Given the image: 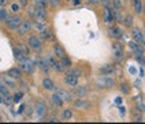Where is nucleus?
Instances as JSON below:
<instances>
[{"label":"nucleus","instance_id":"nucleus-22","mask_svg":"<svg viewBox=\"0 0 145 124\" xmlns=\"http://www.w3.org/2000/svg\"><path fill=\"white\" fill-rule=\"evenodd\" d=\"M54 54H55V57H58V58H62L66 55V51H64V48L62 46H59V44H55L54 46Z\"/></svg>","mask_w":145,"mask_h":124},{"label":"nucleus","instance_id":"nucleus-32","mask_svg":"<svg viewBox=\"0 0 145 124\" xmlns=\"http://www.w3.org/2000/svg\"><path fill=\"white\" fill-rule=\"evenodd\" d=\"M67 75H72V76H77V77H79V76L82 75V70L81 69H70L67 72Z\"/></svg>","mask_w":145,"mask_h":124},{"label":"nucleus","instance_id":"nucleus-18","mask_svg":"<svg viewBox=\"0 0 145 124\" xmlns=\"http://www.w3.org/2000/svg\"><path fill=\"white\" fill-rule=\"evenodd\" d=\"M7 75L11 76V77L15 79V80H19V79H21V76H22V70L19 69V68H11V69L7 72Z\"/></svg>","mask_w":145,"mask_h":124},{"label":"nucleus","instance_id":"nucleus-11","mask_svg":"<svg viewBox=\"0 0 145 124\" xmlns=\"http://www.w3.org/2000/svg\"><path fill=\"white\" fill-rule=\"evenodd\" d=\"M99 73L103 75V76H111V75L115 73V66L111 65V63H107V65H104V66H100Z\"/></svg>","mask_w":145,"mask_h":124},{"label":"nucleus","instance_id":"nucleus-35","mask_svg":"<svg viewBox=\"0 0 145 124\" xmlns=\"http://www.w3.org/2000/svg\"><path fill=\"white\" fill-rule=\"evenodd\" d=\"M48 0H34V4L36 6H40V7H47L48 6Z\"/></svg>","mask_w":145,"mask_h":124},{"label":"nucleus","instance_id":"nucleus-53","mask_svg":"<svg viewBox=\"0 0 145 124\" xmlns=\"http://www.w3.org/2000/svg\"><path fill=\"white\" fill-rule=\"evenodd\" d=\"M142 44L145 46V35H144V37H142Z\"/></svg>","mask_w":145,"mask_h":124},{"label":"nucleus","instance_id":"nucleus-39","mask_svg":"<svg viewBox=\"0 0 145 124\" xmlns=\"http://www.w3.org/2000/svg\"><path fill=\"white\" fill-rule=\"evenodd\" d=\"M13 98H14V102H15V103H18V102L23 98V93H22V91H21V93H17Z\"/></svg>","mask_w":145,"mask_h":124},{"label":"nucleus","instance_id":"nucleus-16","mask_svg":"<svg viewBox=\"0 0 145 124\" xmlns=\"http://www.w3.org/2000/svg\"><path fill=\"white\" fill-rule=\"evenodd\" d=\"M64 83L70 87H75V86H78V77L77 76H72V75H66Z\"/></svg>","mask_w":145,"mask_h":124},{"label":"nucleus","instance_id":"nucleus-7","mask_svg":"<svg viewBox=\"0 0 145 124\" xmlns=\"http://www.w3.org/2000/svg\"><path fill=\"white\" fill-rule=\"evenodd\" d=\"M45 112H47L45 103L43 101H37V103H36V106H34V114H36V117H37V120H41V117L45 114Z\"/></svg>","mask_w":145,"mask_h":124},{"label":"nucleus","instance_id":"nucleus-46","mask_svg":"<svg viewBox=\"0 0 145 124\" xmlns=\"http://www.w3.org/2000/svg\"><path fill=\"white\" fill-rule=\"evenodd\" d=\"M19 3H21L22 7H26L27 6V0H19Z\"/></svg>","mask_w":145,"mask_h":124},{"label":"nucleus","instance_id":"nucleus-55","mask_svg":"<svg viewBox=\"0 0 145 124\" xmlns=\"http://www.w3.org/2000/svg\"><path fill=\"white\" fill-rule=\"evenodd\" d=\"M0 120H2V119H0Z\"/></svg>","mask_w":145,"mask_h":124},{"label":"nucleus","instance_id":"nucleus-9","mask_svg":"<svg viewBox=\"0 0 145 124\" xmlns=\"http://www.w3.org/2000/svg\"><path fill=\"white\" fill-rule=\"evenodd\" d=\"M17 30H18L19 36H25L26 33H29L32 30V22L30 21H22V23L19 25V28Z\"/></svg>","mask_w":145,"mask_h":124},{"label":"nucleus","instance_id":"nucleus-52","mask_svg":"<svg viewBox=\"0 0 145 124\" xmlns=\"http://www.w3.org/2000/svg\"><path fill=\"white\" fill-rule=\"evenodd\" d=\"M119 110H120V113H125V110H126V109H125L123 106H119Z\"/></svg>","mask_w":145,"mask_h":124},{"label":"nucleus","instance_id":"nucleus-1","mask_svg":"<svg viewBox=\"0 0 145 124\" xmlns=\"http://www.w3.org/2000/svg\"><path fill=\"white\" fill-rule=\"evenodd\" d=\"M29 14L33 17L34 21H47V18H48V13H47L45 7H40L36 4L33 9L29 10Z\"/></svg>","mask_w":145,"mask_h":124},{"label":"nucleus","instance_id":"nucleus-45","mask_svg":"<svg viewBox=\"0 0 145 124\" xmlns=\"http://www.w3.org/2000/svg\"><path fill=\"white\" fill-rule=\"evenodd\" d=\"M7 3H8V0H0V7H4Z\"/></svg>","mask_w":145,"mask_h":124},{"label":"nucleus","instance_id":"nucleus-27","mask_svg":"<svg viewBox=\"0 0 145 124\" xmlns=\"http://www.w3.org/2000/svg\"><path fill=\"white\" fill-rule=\"evenodd\" d=\"M60 90V88H59ZM60 93H62V95H63V99L66 102H70V101H72V95L70 94V93H67V91H64V90H60Z\"/></svg>","mask_w":145,"mask_h":124},{"label":"nucleus","instance_id":"nucleus-28","mask_svg":"<svg viewBox=\"0 0 145 124\" xmlns=\"http://www.w3.org/2000/svg\"><path fill=\"white\" fill-rule=\"evenodd\" d=\"M52 68H54L56 72H64V70H66V69L63 68V65H62V62H60V61H59V62L55 61V63L52 65Z\"/></svg>","mask_w":145,"mask_h":124},{"label":"nucleus","instance_id":"nucleus-44","mask_svg":"<svg viewBox=\"0 0 145 124\" xmlns=\"http://www.w3.org/2000/svg\"><path fill=\"white\" fill-rule=\"evenodd\" d=\"M32 113H33V108H32V106H26L25 114H27V116H32Z\"/></svg>","mask_w":145,"mask_h":124},{"label":"nucleus","instance_id":"nucleus-30","mask_svg":"<svg viewBox=\"0 0 145 124\" xmlns=\"http://www.w3.org/2000/svg\"><path fill=\"white\" fill-rule=\"evenodd\" d=\"M134 58H136V61L141 63V65H145V57H144V54H134Z\"/></svg>","mask_w":145,"mask_h":124},{"label":"nucleus","instance_id":"nucleus-54","mask_svg":"<svg viewBox=\"0 0 145 124\" xmlns=\"http://www.w3.org/2000/svg\"><path fill=\"white\" fill-rule=\"evenodd\" d=\"M142 11H144V13H145V6L142 4Z\"/></svg>","mask_w":145,"mask_h":124},{"label":"nucleus","instance_id":"nucleus-12","mask_svg":"<svg viewBox=\"0 0 145 124\" xmlns=\"http://www.w3.org/2000/svg\"><path fill=\"white\" fill-rule=\"evenodd\" d=\"M55 90H56V93H54V94H52V97H51L52 98V102H54L56 106H62L63 102H64L63 95H62V93H60L59 88H56V87H55Z\"/></svg>","mask_w":145,"mask_h":124},{"label":"nucleus","instance_id":"nucleus-50","mask_svg":"<svg viewBox=\"0 0 145 124\" xmlns=\"http://www.w3.org/2000/svg\"><path fill=\"white\" fill-rule=\"evenodd\" d=\"M120 102H122V98H116V99H115V103H118V105H119Z\"/></svg>","mask_w":145,"mask_h":124},{"label":"nucleus","instance_id":"nucleus-13","mask_svg":"<svg viewBox=\"0 0 145 124\" xmlns=\"http://www.w3.org/2000/svg\"><path fill=\"white\" fill-rule=\"evenodd\" d=\"M129 47L134 51V54H144V47L141 46V43L136 42V40H131L129 42Z\"/></svg>","mask_w":145,"mask_h":124},{"label":"nucleus","instance_id":"nucleus-21","mask_svg":"<svg viewBox=\"0 0 145 124\" xmlns=\"http://www.w3.org/2000/svg\"><path fill=\"white\" fill-rule=\"evenodd\" d=\"M88 94V88L86 87H78V86H75V90H74V95H77L78 98H82V97H85V95Z\"/></svg>","mask_w":145,"mask_h":124},{"label":"nucleus","instance_id":"nucleus-25","mask_svg":"<svg viewBox=\"0 0 145 124\" xmlns=\"http://www.w3.org/2000/svg\"><path fill=\"white\" fill-rule=\"evenodd\" d=\"M60 62H62V65L64 69H70V66H71V59L67 57V55H64V57L60 58Z\"/></svg>","mask_w":145,"mask_h":124},{"label":"nucleus","instance_id":"nucleus-26","mask_svg":"<svg viewBox=\"0 0 145 124\" xmlns=\"http://www.w3.org/2000/svg\"><path fill=\"white\" fill-rule=\"evenodd\" d=\"M34 28L38 32H41L47 28V23H45V21H34Z\"/></svg>","mask_w":145,"mask_h":124},{"label":"nucleus","instance_id":"nucleus-38","mask_svg":"<svg viewBox=\"0 0 145 124\" xmlns=\"http://www.w3.org/2000/svg\"><path fill=\"white\" fill-rule=\"evenodd\" d=\"M123 23H125V26H131L133 25V17L131 15H127L126 19L123 21Z\"/></svg>","mask_w":145,"mask_h":124},{"label":"nucleus","instance_id":"nucleus-49","mask_svg":"<svg viewBox=\"0 0 145 124\" xmlns=\"http://www.w3.org/2000/svg\"><path fill=\"white\" fill-rule=\"evenodd\" d=\"M22 88H23V91H27V84H26V83H22Z\"/></svg>","mask_w":145,"mask_h":124},{"label":"nucleus","instance_id":"nucleus-17","mask_svg":"<svg viewBox=\"0 0 145 124\" xmlns=\"http://www.w3.org/2000/svg\"><path fill=\"white\" fill-rule=\"evenodd\" d=\"M13 53H14V57L18 62H22V61H25V59H27V55L23 54L19 47H15V48L13 50Z\"/></svg>","mask_w":145,"mask_h":124},{"label":"nucleus","instance_id":"nucleus-20","mask_svg":"<svg viewBox=\"0 0 145 124\" xmlns=\"http://www.w3.org/2000/svg\"><path fill=\"white\" fill-rule=\"evenodd\" d=\"M131 36H133V40H136V42H138L142 44V37H144V35L141 33V30L138 29V28H134V29L131 30Z\"/></svg>","mask_w":145,"mask_h":124},{"label":"nucleus","instance_id":"nucleus-15","mask_svg":"<svg viewBox=\"0 0 145 124\" xmlns=\"http://www.w3.org/2000/svg\"><path fill=\"white\" fill-rule=\"evenodd\" d=\"M74 108H77V109H89L90 102L85 101V99H82V98H78L74 101Z\"/></svg>","mask_w":145,"mask_h":124},{"label":"nucleus","instance_id":"nucleus-47","mask_svg":"<svg viewBox=\"0 0 145 124\" xmlns=\"http://www.w3.org/2000/svg\"><path fill=\"white\" fill-rule=\"evenodd\" d=\"M89 3H92V4H97V3L100 2V0H88Z\"/></svg>","mask_w":145,"mask_h":124},{"label":"nucleus","instance_id":"nucleus-34","mask_svg":"<svg viewBox=\"0 0 145 124\" xmlns=\"http://www.w3.org/2000/svg\"><path fill=\"white\" fill-rule=\"evenodd\" d=\"M18 47L21 48V51H22V53L25 54V55H27V57L30 55V48H29V47H26L25 44H19Z\"/></svg>","mask_w":145,"mask_h":124},{"label":"nucleus","instance_id":"nucleus-40","mask_svg":"<svg viewBox=\"0 0 145 124\" xmlns=\"http://www.w3.org/2000/svg\"><path fill=\"white\" fill-rule=\"evenodd\" d=\"M19 10H21V6H19L18 3H13V4H11V11H13V13H18Z\"/></svg>","mask_w":145,"mask_h":124},{"label":"nucleus","instance_id":"nucleus-14","mask_svg":"<svg viewBox=\"0 0 145 124\" xmlns=\"http://www.w3.org/2000/svg\"><path fill=\"white\" fill-rule=\"evenodd\" d=\"M108 35L114 39H120L123 36V32L119 26H111L110 29H108Z\"/></svg>","mask_w":145,"mask_h":124},{"label":"nucleus","instance_id":"nucleus-8","mask_svg":"<svg viewBox=\"0 0 145 124\" xmlns=\"http://www.w3.org/2000/svg\"><path fill=\"white\" fill-rule=\"evenodd\" d=\"M36 63H37V66L41 69V72H43L44 75L49 73L51 66H49V63H48V61H47L45 58H37V59H36Z\"/></svg>","mask_w":145,"mask_h":124},{"label":"nucleus","instance_id":"nucleus-10","mask_svg":"<svg viewBox=\"0 0 145 124\" xmlns=\"http://www.w3.org/2000/svg\"><path fill=\"white\" fill-rule=\"evenodd\" d=\"M112 51H114V58H115V59L120 61V59L123 58L125 53H123L122 44H119V43H114V44H112Z\"/></svg>","mask_w":145,"mask_h":124},{"label":"nucleus","instance_id":"nucleus-33","mask_svg":"<svg viewBox=\"0 0 145 124\" xmlns=\"http://www.w3.org/2000/svg\"><path fill=\"white\" fill-rule=\"evenodd\" d=\"M120 91H122L123 94H129V93H130V87H129L127 83H122V84H120Z\"/></svg>","mask_w":145,"mask_h":124},{"label":"nucleus","instance_id":"nucleus-29","mask_svg":"<svg viewBox=\"0 0 145 124\" xmlns=\"http://www.w3.org/2000/svg\"><path fill=\"white\" fill-rule=\"evenodd\" d=\"M71 117H72L71 109H66V110L63 112V114H62V119H63V120H66V121H67V120H70Z\"/></svg>","mask_w":145,"mask_h":124},{"label":"nucleus","instance_id":"nucleus-3","mask_svg":"<svg viewBox=\"0 0 145 124\" xmlns=\"http://www.w3.org/2000/svg\"><path fill=\"white\" fill-rule=\"evenodd\" d=\"M22 23V18L18 17V15H14V17H7L6 18V26L11 30H17L19 25Z\"/></svg>","mask_w":145,"mask_h":124},{"label":"nucleus","instance_id":"nucleus-51","mask_svg":"<svg viewBox=\"0 0 145 124\" xmlns=\"http://www.w3.org/2000/svg\"><path fill=\"white\" fill-rule=\"evenodd\" d=\"M81 2H82V0H72V3H74V4H79Z\"/></svg>","mask_w":145,"mask_h":124},{"label":"nucleus","instance_id":"nucleus-41","mask_svg":"<svg viewBox=\"0 0 145 124\" xmlns=\"http://www.w3.org/2000/svg\"><path fill=\"white\" fill-rule=\"evenodd\" d=\"M7 18V11L4 9H0V21H4Z\"/></svg>","mask_w":145,"mask_h":124},{"label":"nucleus","instance_id":"nucleus-5","mask_svg":"<svg viewBox=\"0 0 145 124\" xmlns=\"http://www.w3.org/2000/svg\"><path fill=\"white\" fill-rule=\"evenodd\" d=\"M36 65H37V63H36L34 61H30V59H25V61L19 62V69H21L22 72H26V73H33Z\"/></svg>","mask_w":145,"mask_h":124},{"label":"nucleus","instance_id":"nucleus-4","mask_svg":"<svg viewBox=\"0 0 145 124\" xmlns=\"http://www.w3.org/2000/svg\"><path fill=\"white\" fill-rule=\"evenodd\" d=\"M115 19H116L115 7L106 6V9H104V22H106V23H112Z\"/></svg>","mask_w":145,"mask_h":124},{"label":"nucleus","instance_id":"nucleus-31","mask_svg":"<svg viewBox=\"0 0 145 124\" xmlns=\"http://www.w3.org/2000/svg\"><path fill=\"white\" fill-rule=\"evenodd\" d=\"M4 83L8 87H14L15 86V79H13L11 76H8V77H4Z\"/></svg>","mask_w":145,"mask_h":124},{"label":"nucleus","instance_id":"nucleus-42","mask_svg":"<svg viewBox=\"0 0 145 124\" xmlns=\"http://www.w3.org/2000/svg\"><path fill=\"white\" fill-rule=\"evenodd\" d=\"M112 3H114V7H115L116 10L122 9V3H120V0H112Z\"/></svg>","mask_w":145,"mask_h":124},{"label":"nucleus","instance_id":"nucleus-19","mask_svg":"<svg viewBox=\"0 0 145 124\" xmlns=\"http://www.w3.org/2000/svg\"><path fill=\"white\" fill-rule=\"evenodd\" d=\"M52 32H51V29H48V28H45L44 30H41L40 32V39L43 40V42H48V40H52Z\"/></svg>","mask_w":145,"mask_h":124},{"label":"nucleus","instance_id":"nucleus-6","mask_svg":"<svg viewBox=\"0 0 145 124\" xmlns=\"http://www.w3.org/2000/svg\"><path fill=\"white\" fill-rule=\"evenodd\" d=\"M27 43H29V47L34 51H41L43 48V40L37 37V36H30L27 39Z\"/></svg>","mask_w":145,"mask_h":124},{"label":"nucleus","instance_id":"nucleus-36","mask_svg":"<svg viewBox=\"0 0 145 124\" xmlns=\"http://www.w3.org/2000/svg\"><path fill=\"white\" fill-rule=\"evenodd\" d=\"M11 102H14V98L11 97L8 93L4 94V103H6V105H11Z\"/></svg>","mask_w":145,"mask_h":124},{"label":"nucleus","instance_id":"nucleus-43","mask_svg":"<svg viewBox=\"0 0 145 124\" xmlns=\"http://www.w3.org/2000/svg\"><path fill=\"white\" fill-rule=\"evenodd\" d=\"M48 2H49V4L52 7H58L59 3H60V0H48Z\"/></svg>","mask_w":145,"mask_h":124},{"label":"nucleus","instance_id":"nucleus-24","mask_svg":"<svg viewBox=\"0 0 145 124\" xmlns=\"http://www.w3.org/2000/svg\"><path fill=\"white\" fill-rule=\"evenodd\" d=\"M133 9H134L136 14L142 13V3H141V0H133Z\"/></svg>","mask_w":145,"mask_h":124},{"label":"nucleus","instance_id":"nucleus-2","mask_svg":"<svg viewBox=\"0 0 145 124\" xmlns=\"http://www.w3.org/2000/svg\"><path fill=\"white\" fill-rule=\"evenodd\" d=\"M96 86L99 88H104V90H108V88H112L115 86V79H112L111 76H100V77L96 80Z\"/></svg>","mask_w":145,"mask_h":124},{"label":"nucleus","instance_id":"nucleus-48","mask_svg":"<svg viewBox=\"0 0 145 124\" xmlns=\"http://www.w3.org/2000/svg\"><path fill=\"white\" fill-rule=\"evenodd\" d=\"M138 110H141V112H145V105H140V106H138Z\"/></svg>","mask_w":145,"mask_h":124},{"label":"nucleus","instance_id":"nucleus-37","mask_svg":"<svg viewBox=\"0 0 145 124\" xmlns=\"http://www.w3.org/2000/svg\"><path fill=\"white\" fill-rule=\"evenodd\" d=\"M7 84H6V83L4 81H0V94H3V95H4V94H7V93H8V88H7V87H6Z\"/></svg>","mask_w":145,"mask_h":124},{"label":"nucleus","instance_id":"nucleus-23","mask_svg":"<svg viewBox=\"0 0 145 124\" xmlns=\"http://www.w3.org/2000/svg\"><path fill=\"white\" fill-rule=\"evenodd\" d=\"M43 87H44V90H48V91L55 90V84H54V81H52L51 79H48V77H45V79L43 80Z\"/></svg>","mask_w":145,"mask_h":124}]
</instances>
